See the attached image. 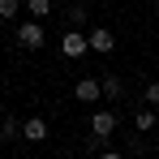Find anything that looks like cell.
Masks as SVG:
<instances>
[{
    "label": "cell",
    "instance_id": "cell-12",
    "mask_svg": "<svg viewBox=\"0 0 159 159\" xmlns=\"http://www.w3.org/2000/svg\"><path fill=\"white\" fill-rule=\"evenodd\" d=\"M22 13V0H0V22H13Z\"/></svg>",
    "mask_w": 159,
    "mask_h": 159
},
{
    "label": "cell",
    "instance_id": "cell-10",
    "mask_svg": "<svg viewBox=\"0 0 159 159\" xmlns=\"http://www.w3.org/2000/svg\"><path fill=\"white\" fill-rule=\"evenodd\" d=\"M86 17H90V13H86V4H69V9H65V22H69L73 30L86 26Z\"/></svg>",
    "mask_w": 159,
    "mask_h": 159
},
{
    "label": "cell",
    "instance_id": "cell-1",
    "mask_svg": "<svg viewBox=\"0 0 159 159\" xmlns=\"http://www.w3.org/2000/svg\"><path fill=\"white\" fill-rule=\"evenodd\" d=\"M116 125H120V116H116V112H90V146H95V151H103L107 138L116 133Z\"/></svg>",
    "mask_w": 159,
    "mask_h": 159
},
{
    "label": "cell",
    "instance_id": "cell-13",
    "mask_svg": "<svg viewBox=\"0 0 159 159\" xmlns=\"http://www.w3.org/2000/svg\"><path fill=\"white\" fill-rule=\"evenodd\" d=\"M142 103H146V107H159V82H146V86H142Z\"/></svg>",
    "mask_w": 159,
    "mask_h": 159
},
{
    "label": "cell",
    "instance_id": "cell-15",
    "mask_svg": "<svg viewBox=\"0 0 159 159\" xmlns=\"http://www.w3.org/2000/svg\"><path fill=\"white\" fill-rule=\"evenodd\" d=\"M99 159H129V155H125V151H107V146H103V151H99Z\"/></svg>",
    "mask_w": 159,
    "mask_h": 159
},
{
    "label": "cell",
    "instance_id": "cell-8",
    "mask_svg": "<svg viewBox=\"0 0 159 159\" xmlns=\"http://www.w3.org/2000/svg\"><path fill=\"white\" fill-rule=\"evenodd\" d=\"M155 120H159V107H133V129L138 133H146V129H155Z\"/></svg>",
    "mask_w": 159,
    "mask_h": 159
},
{
    "label": "cell",
    "instance_id": "cell-6",
    "mask_svg": "<svg viewBox=\"0 0 159 159\" xmlns=\"http://www.w3.org/2000/svg\"><path fill=\"white\" fill-rule=\"evenodd\" d=\"M73 99L78 103H95V99H103V90H99V78H82L73 86Z\"/></svg>",
    "mask_w": 159,
    "mask_h": 159
},
{
    "label": "cell",
    "instance_id": "cell-2",
    "mask_svg": "<svg viewBox=\"0 0 159 159\" xmlns=\"http://www.w3.org/2000/svg\"><path fill=\"white\" fill-rule=\"evenodd\" d=\"M43 43H48V34H43V22L26 17V22L17 26V48H26V52H39Z\"/></svg>",
    "mask_w": 159,
    "mask_h": 159
},
{
    "label": "cell",
    "instance_id": "cell-14",
    "mask_svg": "<svg viewBox=\"0 0 159 159\" xmlns=\"http://www.w3.org/2000/svg\"><path fill=\"white\" fill-rule=\"evenodd\" d=\"M125 155H146V142H142V133H133L129 142H125Z\"/></svg>",
    "mask_w": 159,
    "mask_h": 159
},
{
    "label": "cell",
    "instance_id": "cell-3",
    "mask_svg": "<svg viewBox=\"0 0 159 159\" xmlns=\"http://www.w3.org/2000/svg\"><path fill=\"white\" fill-rule=\"evenodd\" d=\"M90 52V48H86V30H65V34H60V56H65V60H82V56Z\"/></svg>",
    "mask_w": 159,
    "mask_h": 159
},
{
    "label": "cell",
    "instance_id": "cell-11",
    "mask_svg": "<svg viewBox=\"0 0 159 159\" xmlns=\"http://www.w3.org/2000/svg\"><path fill=\"white\" fill-rule=\"evenodd\" d=\"M26 13L34 22H43V17H52V0H26Z\"/></svg>",
    "mask_w": 159,
    "mask_h": 159
},
{
    "label": "cell",
    "instance_id": "cell-7",
    "mask_svg": "<svg viewBox=\"0 0 159 159\" xmlns=\"http://www.w3.org/2000/svg\"><path fill=\"white\" fill-rule=\"evenodd\" d=\"M22 138L26 142H48V120L43 116H26L22 120Z\"/></svg>",
    "mask_w": 159,
    "mask_h": 159
},
{
    "label": "cell",
    "instance_id": "cell-4",
    "mask_svg": "<svg viewBox=\"0 0 159 159\" xmlns=\"http://www.w3.org/2000/svg\"><path fill=\"white\" fill-rule=\"evenodd\" d=\"M86 48L99 52V56H107V52H116V34H112L107 26H95L90 34H86Z\"/></svg>",
    "mask_w": 159,
    "mask_h": 159
},
{
    "label": "cell",
    "instance_id": "cell-5",
    "mask_svg": "<svg viewBox=\"0 0 159 159\" xmlns=\"http://www.w3.org/2000/svg\"><path fill=\"white\" fill-rule=\"evenodd\" d=\"M99 90H103V99L120 103V99H125V78H120V73H103V78H99Z\"/></svg>",
    "mask_w": 159,
    "mask_h": 159
},
{
    "label": "cell",
    "instance_id": "cell-9",
    "mask_svg": "<svg viewBox=\"0 0 159 159\" xmlns=\"http://www.w3.org/2000/svg\"><path fill=\"white\" fill-rule=\"evenodd\" d=\"M0 138H4V142H17V138H22V120H17V116H0Z\"/></svg>",
    "mask_w": 159,
    "mask_h": 159
}]
</instances>
